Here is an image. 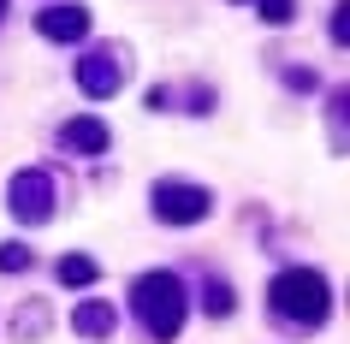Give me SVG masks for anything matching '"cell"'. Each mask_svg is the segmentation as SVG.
I'll list each match as a JSON object with an SVG mask.
<instances>
[{
	"label": "cell",
	"instance_id": "obj_12",
	"mask_svg": "<svg viewBox=\"0 0 350 344\" xmlns=\"http://www.w3.org/2000/svg\"><path fill=\"white\" fill-rule=\"evenodd\" d=\"M30 267V250H18V243H0V273H18Z\"/></svg>",
	"mask_w": 350,
	"mask_h": 344
},
{
	"label": "cell",
	"instance_id": "obj_6",
	"mask_svg": "<svg viewBox=\"0 0 350 344\" xmlns=\"http://www.w3.org/2000/svg\"><path fill=\"white\" fill-rule=\"evenodd\" d=\"M36 30L48 42H77L90 36V12L83 6H48V12H36Z\"/></svg>",
	"mask_w": 350,
	"mask_h": 344
},
{
	"label": "cell",
	"instance_id": "obj_2",
	"mask_svg": "<svg viewBox=\"0 0 350 344\" xmlns=\"http://www.w3.org/2000/svg\"><path fill=\"white\" fill-rule=\"evenodd\" d=\"M267 297H273V308L285 315V321H297V326H321L327 308H332V291H327V279H321L314 267H285Z\"/></svg>",
	"mask_w": 350,
	"mask_h": 344
},
{
	"label": "cell",
	"instance_id": "obj_11",
	"mask_svg": "<svg viewBox=\"0 0 350 344\" xmlns=\"http://www.w3.org/2000/svg\"><path fill=\"white\" fill-rule=\"evenodd\" d=\"M202 308H208V315H232V291H226V285H208L202 291Z\"/></svg>",
	"mask_w": 350,
	"mask_h": 344
},
{
	"label": "cell",
	"instance_id": "obj_10",
	"mask_svg": "<svg viewBox=\"0 0 350 344\" xmlns=\"http://www.w3.org/2000/svg\"><path fill=\"white\" fill-rule=\"evenodd\" d=\"M256 6L267 24H291V12H297V0H256Z\"/></svg>",
	"mask_w": 350,
	"mask_h": 344
},
{
	"label": "cell",
	"instance_id": "obj_1",
	"mask_svg": "<svg viewBox=\"0 0 350 344\" xmlns=\"http://www.w3.org/2000/svg\"><path fill=\"white\" fill-rule=\"evenodd\" d=\"M131 303L143 315V326L154 339H178V326H185V279L178 273H143L137 285H131Z\"/></svg>",
	"mask_w": 350,
	"mask_h": 344
},
{
	"label": "cell",
	"instance_id": "obj_3",
	"mask_svg": "<svg viewBox=\"0 0 350 344\" xmlns=\"http://www.w3.org/2000/svg\"><path fill=\"white\" fill-rule=\"evenodd\" d=\"M154 214L166 226H196V220L214 214V196H208L202 184H161L154 190Z\"/></svg>",
	"mask_w": 350,
	"mask_h": 344
},
{
	"label": "cell",
	"instance_id": "obj_9",
	"mask_svg": "<svg viewBox=\"0 0 350 344\" xmlns=\"http://www.w3.org/2000/svg\"><path fill=\"white\" fill-rule=\"evenodd\" d=\"M90 279H95L90 255H66V261H59V285H90Z\"/></svg>",
	"mask_w": 350,
	"mask_h": 344
},
{
	"label": "cell",
	"instance_id": "obj_7",
	"mask_svg": "<svg viewBox=\"0 0 350 344\" xmlns=\"http://www.w3.org/2000/svg\"><path fill=\"white\" fill-rule=\"evenodd\" d=\"M66 148H77V155H107V125L101 119H72L66 125Z\"/></svg>",
	"mask_w": 350,
	"mask_h": 344
},
{
	"label": "cell",
	"instance_id": "obj_4",
	"mask_svg": "<svg viewBox=\"0 0 350 344\" xmlns=\"http://www.w3.org/2000/svg\"><path fill=\"white\" fill-rule=\"evenodd\" d=\"M12 214L30 220V226H42V220L54 214V178H48V172H18V178H12Z\"/></svg>",
	"mask_w": 350,
	"mask_h": 344
},
{
	"label": "cell",
	"instance_id": "obj_8",
	"mask_svg": "<svg viewBox=\"0 0 350 344\" xmlns=\"http://www.w3.org/2000/svg\"><path fill=\"white\" fill-rule=\"evenodd\" d=\"M72 326L83 332V339H101V332H113V308L107 303H77L72 308Z\"/></svg>",
	"mask_w": 350,
	"mask_h": 344
},
{
	"label": "cell",
	"instance_id": "obj_5",
	"mask_svg": "<svg viewBox=\"0 0 350 344\" xmlns=\"http://www.w3.org/2000/svg\"><path fill=\"white\" fill-rule=\"evenodd\" d=\"M77 83H83V95L101 101V95H113L119 83H125V59L119 54H90L83 66H77Z\"/></svg>",
	"mask_w": 350,
	"mask_h": 344
},
{
	"label": "cell",
	"instance_id": "obj_13",
	"mask_svg": "<svg viewBox=\"0 0 350 344\" xmlns=\"http://www.w3.org/2000/svg\"><path fill=\"white\" fill-rule=\"evenodd\" d=\"M0 12H6V0H0Z\"/></svg>",
	"mask_w": 350,
	"mask_h": 344
}]
</instances>
